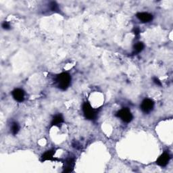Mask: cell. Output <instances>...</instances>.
Here are the masks:
<instances>
[{"mask_svg":"<svg viewBox=\"0 0 173 173\" xmlns=\"http://www.w3.org/2000/svg\"><path fill=\"white\" fill-rule=\"evenodd\" d=\"M71 83V76L68 72H62L57 75L56 83L60 89L65 91L69 87Z\"/></svg>","mask_w":173,"mask_h":173,"instance_id":"6da1fadb","label":"cell"},{"mask_svg":"<svg viewBox=\"0 0 173 173\" xmlns=\"http://www.w3.org/2000/svg\"><path fill=\"white\" fill-rule=\"evenodd\" d=\"M83 114L87 120L94 121L97 116V110L91 106L89 102L85 101L83 104Z\"/></svg>","mask_w":173,"mask_h":173,"instance_id":"7a4b0ae2","label":"cell"},{"mask_svg":"<svg viewBox=\"0 0 173 173\" xmlns=\"http://www.w3.org/2000/svg\"><path fill=\"white\" fill-rule=\"evenodd\" d=\"M116 116H117L118 118H121L123 122L126 123L130 122L133 121V116L131 112L127 108H122L121 110H120L118 112H117Z\"/></svg>","mask_w":173,"mask_h":173,"instance_id":"3957f363","label":"cell"},{"mask_svg":"<svg viewBox=\"0 0 173 173\" xmlns=\"http://www.w3.org/2000/svg\"><path fill=\"white\" fill-rule=\"evenodd\" d=\"M140 108L143 112L146 113V114H148V113H150L154 110V102L152 100H151V99L146 98L143 100L142 102Z\"/></svg>","mask_w":173,"mask_h":173,"instance_id":"277c9868","label":"cell"},{"mask_svg":"<svg viewBox=\"0 0 173 173\" xmlns=\"http://www.w3.org/2000/svg\"><path fill=\"white\" fill-rule=\"evenodd\" d=\"M171 160V155L168 151H164V152L161 154L156 162L157 165L160 167H165L167 166L169 161Z\"/></svg>","mask_w":173,"mask_h":173,"instance_id":"5b68a950","label":"cell"},{"mask_svg":"<svg viewBox=\"0 0 173 173\" xmlns=\"http://www.w3.org/2000/svg\"><path fill=\"white\" fill-rule=\"evenodd\" d=\"M12 95L13 98L18 101V102H22L24 100V96H25V93L23 89L17 88L14 90L12 91Z\"/></svg>","mask_w":173,"mask_h":173,"instance_id":"8992f818","label":"cell"},{"mask_svg":"<svg viewBox=\"0 0 173 173\" xmlns=\"http://www.w3.org/2000/svg\"><path fill=\"white\" fill-rule=\"evenodd\" d=\"M136 16L143 23H150L154 19L153 15L147 12H139L137 14Z\"/></svg>","mask_w":173,"mask_h":173,"instance_id":"52a82bcc","label":"cell"},{"mask_svg":"<svg viewBox=\"0 0 173 173\" xmlns=\"http://www.w3.org/2000/svg\"><path fill=\"white\" fill-rule=\"evenodd\" d=\"M75 167V160L72 158H68L64 162V172H72Z\"/></svg>","mask_w":173,"mask_h":173,"instance_id":"ba28073f","label":"cell"},{"mask_svg":"<svg viewBox=\"0 0 173 173\" xmlns=\"http://www.w3.org/2000/svg\"><path fill=\"white\" fill-rule=\"evenodd\" d=\"M55 154V151L49 150L41 156V161H47V160H56V159L54 158V155Z\"/></svg>","mask_w":173,"mask_h":173,"instance_id":"9c48e42d","label":"cell"},{"mask_svg":"<svg viewBox=\"0 0 173 173\" xmlns=\"http://www.w3.org/2000/svg\"><path fill=\"white\" fill-rule=\"evenodd\" d=\"M64 122V118L63 116L61 114H56L54 118H53L51 125L53 126H60Z\"/></svg>","mask_w":173,"mask_h":173,"instance_id":"30bf717a","label":"cell"},{"mask_svg":"<svg viewBox=\"0 0 173 173\" xmlns=\"http://www.w3.org/2000/svg\"><path fill=\"white\" fill-rule=\"evenodd\" d=\"M144 47H145V45L142 42H137V43L134 45L133 54H139V53H140V52H142L143 50Z\"/></svg>","mask_w":173,"mask_h":173,"instance_id":"8fae6325","label":"cell"},{"mask_svg":"<svg viewBox=\"0 0 173 173\" xmlns=\"http://www.w3.org/2000/svg\"><path fill=\"white\" fill-rule=\"evenodd\" d=\"M10 130H11V133H12V135H16L20 130L19 125L16 122H12V125H11V127H10Z\"/></svg>","mask_w":173,"mask_h":173,"instance_id":"7c38bea8","label":"cell"},{"mask_svg":"<svg viewBox=\"0 0 173 173\" xmlns=\"http://www.w3.org/2000/svg\"><path fill=\"white\" fill-rule=\"evenodd\" d=\"M49 7H50V9L53 12H56L58 10V5L57 4V3L55 2H51L50 4H49Z\"/></svg>","mask_w":173,"mask_h":173,"instance_id":"4fadbf2b","label":"cell"},{"mask_svg":"<svg viewBox=\"0 0 173 173\" xmlns=\"http://www.w3.org/2000/svg\"><path fill=\"white\" fill-rule=\"evenodd\" d=\"M2 27L4 30H9L10 29V28H11L10 24L8 22H7V21H4V22L2 23Z\"/></svg>","mask_w":173,"mask_h":173,"instance_id":"5bb4252c","label":"cell"},{"mask_svg":"<svg viewBox=\"0 0 173 173\" xmlns=\"http://www.w3.org/2000/svg\"><path fill=\"white\" fill-rule=\"evenodd\" d=\"M153 81H154V83L157 84V85L158 86H162V83H161V81L159 80L157 77H154L153 78Z\"/></svg>","mask_w":173,"mask_h":173,"instance_id":"9a60e30c","label":"cell"},{"mask_svg":"<svg viewBox=\"0 0 173 173\" xmlns=\"http://www.w3.org/2000/svg\"><path fill=\"white\" fill-rule=\"evenodd\" d=\"M139 29H137V28H136V29H135V34L136 35H139Z\"/></svg>","mask_w":173,"mask_h":173,"instance_id":"2e32d148","label":"cell"}]
</instances>
